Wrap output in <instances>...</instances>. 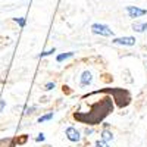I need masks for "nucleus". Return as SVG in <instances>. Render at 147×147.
Listing matches in <instances>:
<instances>
[{
  "instance_id": "16",
  "label": "nucleus",
  "mask_w": 147,
  "mask_h": 147,
  "mask_svg": "<svg viewBox=\"0 0 147 147\" xmlns=\"http://www.w3.org/2000/svg\"><path fill=\"white\" fill-rule=\"evenodd\" d=\"M5 106H6L5 100H0V112H3V109H5Z\"/></svg>"
},
{
  "instance_id": "2",
  "label": "nucleus",
  "mask_w": 147,
  "mask_h": 147,
  "mask_svg": "<svg viewBox=\"0 0 147 147\" xmlns=\"http://www.w3.org/2000/svg\"><path fill=\"white\" fill-rule=\"evenodd\" d=\"M65 136L69 141L72 143H78L81 140V136H80V131L77 128H74V127H68L66 131H65Z\"/></svg>"
},
{
  "instance_id": "13",
  "label": "nucleus",
  "mask_w": 147,
  "mask_h": 147,
  "mask_svg": "<svg viewBox=\"0 0 147 147\" xmlns=\"http://www.w3.org/2000/svg\"><path fill=\"white\" fill-rule=\"evenodd\" d=\"M16 22L19 24L21 27H24V25H25V19H24V18H16Z\"/></svg>"
},
{
  "instance_id": "3",
  "label": "nucleus",
  "mask_w": 147,
  "mask_h": 147,
  "mask_svg": "<svg viewBox=\"0 0 147 147\" xmlns=\"http://www.w3.org/2000/svg\"><path fill=\"white\" fill-rule=\"evenodd\" d=\"M127 13H128L129 18H140V16H144L147 13V10L141 9V7H137V6H128Z\"/></svg>"
},
{
  "instance_id": "6",
  "label": "nucleus",
  "mask_w": 147,
  "mask_h": 147,
  "mask_svg": "<svg viewBox=\"0 0 147 147\" xmlns=\"http://www.w3.org/2000/svg\"><path fill=\"white\" fill-rule=\"evenodd\" d=\"M132 30L136 32H144L147 31V22H136L132 25Z\"/></svg>"
},
{
  "instance_id": "5",
  "label": "nucleus",
  "mask_w": 147,
  "mask_h": 147,
  "mask_svg": "<svg viewBox=\"0 0 147 147\" xmlns=\"http://www.w3.org/2000/svg\"><path fill=\"white\" fill-rule=\"evenodd\" d=\"M136 38L134 37H119V38H115L113 43L115 44H122V46H134L136 44Z\"/></svg>"
},
{
  "instance_id": "9",
  "label": "nucleus",
  "mask_w": 147,
  "mask_h": 147,
  "mask_svg": "<svg viewBox=\"0 0 147 147\" xmlns=\"http://www.w3.org/2000/svg\"><path fill=\"white\" fill-rule=\"evenodd\" d=\"M53 112H49V113H46V115H43V116H40L38 118V122H40V124H41V122H46V121H50L52 118H53Z\"/></svg>"
},
{
  "instance_id": "15",
  "label": "nucleus",
  "mask_w": 147,
  "mask_h": 147,
  "mask_svg": "<svg viewBox=\"0 0 147 147\" xmlns=\"http://www.w3.org/2000/svg\"><path fill=\"white\" fill-rule=\"evenodd\" d=\"M35 141H44V134H38V137L35 138Z\"/></svg>"
},
{
  "instance_id": "12",
  "label": "nucleus",
  "mask_w": 147,
  "mask_h": 147,
  "mask_svg": "<svg viewBox=\"0 0 147 147\" xmlns=\"http://www.w3.org/2000/svg\"><path fill=\"white\" fill-rule=\"evenodd\" d=\"M55 52H56V49H52V50H49V52H43V53H40V57L49 56V55H52V53H55Z\"/></svg>"
},
{
  "instance_id": "17",
  "label": "nucleus",
  "mask_w": 147,
  "mask_h": 147,
  "mask_svg": "<svg viewBox=\"0 0 147 147\" xmlns=\"http://www.w3.org/2000/svg\"><path fill=\"white\" fill-rule=\"evenodd\" d=\"M85 134H87V136H90V134H93V129H88V128H85Z\"/></svg>"
},
{
  "instance_id": "11",
  "label": "nucleus",
  "mask_w": 147,
  "mask_h": 147,
  "mask_svg": "<svg viewBox=\"0 0 147 147\" xmlns=\"http://www.w3.org/2000/svg\"><path fill=\"white\" fill-rule=\"evenodd\" d=\"M55 88V82H47L46 85H44V90H47V91H50V90H53Z\"/></svg>"
},
{
  "instance_id": "8",
  "label": "nucleus",
  "mask_w": 147,
  "mask_h": 147,
  "mask_svg": "<svg viewBox=\"0 0 147 147\" xmlns=\"http://www.w3.org/2000/svg\"><path fill=\"white\" fill-rule=\"evenodd\" d=\"M74 56V52H68V53H62V55H57V57H56V60L57 62H62V60H66V59H69V57H72Z\"/></svg>"
},
{
  "instance_id": "10",
  "label": "nucleus",
  "mask_w": 147,
  "mask_h": 147,
  "mask_svg": "<svg viewBox=\"0 0 147 147\" xmlns=\"http://www.w3.org/2000/svg\"><path fill=\"white\" fill-rule=\"evenodd\" d=\"M96 147H109V144L106 141H103V140H97L96 141Z\"/></svg>"
},
{
  "instance_id": "7",
  "label": "nucleus",
  "mask_w": 147,
  "mask_h": 147,
  "mask_svg": "<svg viewBox=\"0 0 147 147\" xmlns=\"http://www.w3.org/2000/svg\"><path fill=\"white\" fill-rule=\"evenodd\" d=\"M102 140L106 141V143L112 141V140H113V134L110 132V131H107V129H103V132H102Z\"/></svg>"
},
{
  "instance_id": "14",
  "label": "nucleus",
  "mask_w": 147,
  "mask_h": 147,
  "mask_svg": "<svg viewBox=\"0 0 147 147\" xmlns=\"http://www.w3.org/2000/svg\"><path fill=\"white\" fill-rule=\"evenodd\" d=\"M34 110H35V106H31L30 109H27V112H25V115H31V113L34 112Z\"/></svg>"
},
{
  "instance_id": "4",
  "label": "nucleus",
  "mask_w": 147,
  "mask_h": 147,
  "mask_svg": "<svg viewBox=\"0 0 147 147\" xmlns=\"http://www.w3.org/2000/svg\"><path fill=\"white\" fill-rule=\"evenodd\" d=\"M93 82V75L90 71H84L81 74V80H80V85L81 87H87V85H90Z\"/></svg>"
},
{
  "instance_id": "1",
  "label": "nucleus",
  "mask_w": 147,
  "mask_h": 147,
  "mask_svg": "<svg viewBox=\"0 0 147 147\" xmlns=\"http://www.w3.org/2000/svg\"><path fill=\"white\" fill-rule=\"evenodd\" d=\"M91 31L97 35H102V37H110L113 35V31L110 30L107 25H103V24H93L91 25Z\"/></svg>"
}]
</instances>
